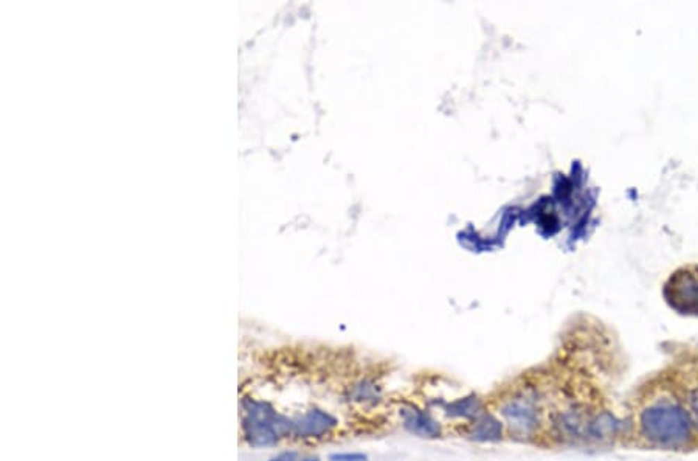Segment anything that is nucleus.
I'll use <instances>...</instances> for the list:
<instances>
[{
    "instance_id": "nucleus-1",
    "label": "nucleus",
    "mask_w": 698,
    "mask_h": 461,
    "mask_svg": "<svg viewBox=\"0 0 698 461\" xmlns=\"http://www.w3.org/2000/svg\"><path fill=\"white\" fill-rule=\"evenodd\" d=\"M640 432L650 444L666 449L684 447L692 439V421L675 404H655L640 415Z\"/></svg>"
},
{
    "instance_id": "nucleus-2",
    "label": "nucleus",
    "mask_w": 698,
    "mask_h": 461,
    "mask_svg": "<svg viewBox=\"0 0 698 461\" xmlns=\"http://www.w3.org/2000/svg\"><path fill=\"white\" fill-rule=\"evenodd\" d=\"M243 435L253 447L277 446L292 437V419L279 413L267 401L244 398L241 403Z\"/></svg>"
},
{
    "instance_id": "nucleus-3",
    "label": "nucleus",
    "mask_w": 698,
    "mask_h": 461,
    "mask_svg": "<svg viewBox=\"0 0 698 461\" xmlns=\"http://www.w3.org/2000/svg\"><path fill=\"white\" fill-rule=\"evenodd\" d=\"M664 302L680 316L698 317V264L675 269L663 286Z\"/></svg>"
},
{
    "instance_id": "nucleus-4",
    "label": "nucleus",
    "mask_w": 698,
    "mask_h": 461,
    "mask_svg": "<svg viewBox=\"0 0 698 461\" xmlns=\"http://www.w3.org/2000/svg\"><path fill=\"white\" fill-rule=\"evenodd\" d=\"M291 419H292V437L300 439L323 438L329 435V433H331L339 424L337 418L321 409H312L303 412Z\"/></svg>"
},
{
    "instance_id": "nucleus-5",
    "label": "nucleus",
    "mask_w": 698,
    "mask_h": 461,
    "mask_svg": "<svg viewBox=\"0 0 698 461\" xmlns=\"http://www.w3.org/2000/svg\"><path fill=\"white\" fill-rule=\"evenodd\" d=\"M503 416L511 426V429L519 433H531L539 424V409L533 398L517 396L503 405Z\"/></svg>"
},
{
    "instance_id": "nucleus-6",
    "label": "nucleus",
    "mask_w": 698,
    "mask_h": 461,
    "mask_svg": "<svg viewBox=\"0 0 698 461\" xmlns=\"http://www.w3.org/2000/svg\"><path fill=\"white\" fill-rule=\"evenodd\" d=\"M402 423L405 429L421 438H436L439 437L441 429L438 421H435L428 413L422 412L416 407H404L400 410Z\"/></svg>"
},
{
    "instance_id": "nucleus-7",
    "label": "nucleus",
    "mask_w": 698,
    "mask_h": 461,
    "mask_svg": "<svg viewBox=\"0 0 698 461\" xmlns=\"http://www.w3.org/2000/svg\"><path fill=\"white\" fill-rule=\"evenodd\" d=\"M503 427L498 419L487 413H481L475 418V423L469 430V437L475 441H498L501 438Z\"/></svg>"
},
{
    "instance_id": "nucleus-8",
    "label": "nucleus",
    "mask_w": 698,
    "mask_h": 461,
    "mask_svg": "<svg viewBox=\"0 0 698 461\" xmlns=\"http://www.w3.org/2000/svg\"><path fill=\"white\" fill-rule=\"evenodd\" d=\"M447 415L453 418H476L481 415V403L476 396L461 398L446 407Z\"/></svg>"
},
{
    "instance_id": "nucleus-9",
    "label": "nucleus",
    "mask_w": 698,
    "mask_h": 461,
    "mask_svg": "<svg viewBox=\"0 0 698 461\" xmlns=\"http://www.w3.org/2000/svg\"><path fill=\"white\" fill-rule=\"evenodd\" d=\"M617 427H619V423L615 419V416L610 415L607 412H603L601 415H597L594 419L590 421L588 433L597 439H606L615 435L617 432Z\"/></svg>"
},
{
    "instance_id": "nucleus-10",
    "label": "nucleus",
    "mask_w": 698,
    "mask_h": 461,
    "mask_svg": "<svg viewBox=\"0 0 698 461\" xmlns=\"http://www.w3.org/2000/svg\"><path fill=\"white\" fill-rule=\"evenodd\" d=\"M364 453H335L331 455V461H366Z\"/></svg>"
},
{
    "instance_id": "nucleus-11",
    "label": "nucleus",
    "mask_w": 698,
    "mask_h": 461,
    "mask_svg": "<svg viewBox=\"0 0 698 461\" xmlns=\"http://www.w3.org/2000/svg\"><path fill=\"white\" fill-rule=\"evenodd\" d=\"M273 461H320V460L318 458H309V457L300 458L295 452H284V453H281L278 458H275Z\"/></svg>"
},
{
    "instance_id": "nucleus-12",
    "label": "nucleus",
    "mask_w": 698,
    "mask_h": 461,
    "mask_svg": "<svg viewBox=\"0 0 698 461\" xmlns=\"http://www.w3.org/2000/svg\"><path fill=\"white\" fill-rule=\"evenodd\" d=\"M690 405H692L694 418H695V426H697V430H698V390L694 391V395L690 396Z\"/></svg>"
}]
</instances>
